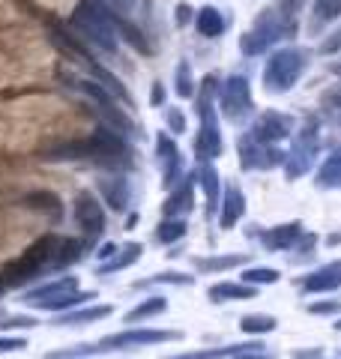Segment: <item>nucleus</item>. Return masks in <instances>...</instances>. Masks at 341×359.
Here are the masks:
<instances>
[{"label":"nucleus","mask_w":341,"mask_h":359,"mask_svg":"<svg viewBox=\"0 0 341 359\" xmlns=\"http://www.w3.org/2000/svg\"><path fill=\"white\" fill-rule=\"evenodd\" d=\"M156 156H159V168H162V183L168 189L177 186V180H183V156H180L174 138L168 132H159L156 138Z\"/></svg>","instance_id":"ddd939ff"},{"label":"nucleus","mask_w":341,"mask_h":359,"mask_svg":"<svg viewBox=\"0 0 341 359\" xmlns=\"http://www.w3.org/2000/svg\"><path fill=\"white\" fill-rule=\"evenodd\" d=\"M300 233H302V224L288 222V224H279V228H269L267 233H260V243H264L267 252H281V249H290L300 240Z\"/></svg>","instance_id":"a211bd4d"},{"label":"nucleus","mask_w":341,"mask_h":359,"mask_svg":"<svg viewBox=\"0 0 341 359\" xmlns=\"http://www.w3.org/2000/svg\"><path fill=\"white\" fill-rule=\"evenodd\" d=\"M141 252H144V245H141V243H126L123 249L114 252L111 261H105V264L96 269V276H111V273H120V269L132 266V264L141 257Z\"/></svg>","instance_id":"4be33fe9"},{"label":"nucleus","mask_w":341,"mask_h":359,"mask_svg":"<svg viewBox=\"0 0 341 359\" xmlns=\"http://www.w3.org/2000/svg\"><path fill=\"white\" fill-rule=\"evenodd\" d=\"M174 18H177V25H180V27H183V25H189V18H192V6H189V4H180V6H177V15H174Z\"/></svg>","instance_id":"37998d69"},{"label":"nucleus","mask_w":341,"mask_h":359,"mask_svg":"<svg viewBox=\"0 0 341 359\" xmlns=\"http://www.w3.org/2000/svg\"><path fill=\"white\" fill-rule=\"evenodd\" d=\"M174 90L180 99L195 96V78H192V66L186 60H180V66H177V87Z\"/></svg>","instance_id":"2f4dec72"},{"label":"nucleus","mask_w":341,"mask_h":359,"mask_svg":"<svg viewBox=\"0 0 341 359\" xmlns=\"http://www.w3.org/2000/svg\"><path fill=\"white\" fill-rule=\"evenodd\" d=\"M317 21H335L341 15V0H314Z\"/></svg>","instance_id":"f704fd0d"},{"label":"nucleus","mask_w":341,"mask_h":359,"mask_svg":"<svg viewBox=\"0 0 341 359\" xmlns=\"http://www.w3.org/2000/svg\"><path fill=\"white\" fill-rule=\"evenodd\" d=\"M195 177H198V183L203 186V195H207V210L213 212L215 207H219V171H215L213 165H203Z\"/></svg>","instance_id":"a878e982"},{"label":"nucleus","mask_w":341,"mask_h":359,"mask_svg":"<svg viewBox=\"0 0 341 359\" xmlns=\"http://www.w3.org/2000/svg\"><path fill=\"white\" fill-rule=\"evenodd\" d=\"M186 231H189L186 219H162V222H159V228H156V240L165 243V245H170V243L183 240Z\"/></svg>","instance_id":"c85d7f7f"},{"label":"nucleus","mask_w":341,"mask_h":359,"mask_svg":"<svg viewBox=\"0 0 341 359\" xmlns=\"http://www.w3.org/2000/svg\"><path fill=\"white\" fill-rule=\"evenodd\" d=\"M305 69V54L300 48H281L279 54H272L267 69H264V84L272 93H284L300 81V75Z\"/></svg>","instance_id":"423d86ee"},{"label":"nucleus","mask_w":341,"mask_h":359,"mask_svg":"<svg viewBox=\"0 0 341 359\" xmlns=\"http://www.w3.org/2000/svg\"><path fill=\"white\" fill-rule=\"evenodd\" d=\"M27 339H0V353H9V351H25Z\"/></svg>","instance_id":"58836bf2"},{"label":"nucleus","mask_w":341,"mask_h":359,"mask_svg":"<svg viewBox=\"0 0 341 359\" xmlns=\"http://www.w3.org/2000/svg\"><path fill=\"white\" fill-rule=\"evenodd\" d=\"M248 257L246 255H222V257H198L195 266L201 269V273H222V269H234L246 264Z\"/></svg>","instance_id":"bb28decb"},{"label":"nucleus","mask_w":341,"mask_h":359,"mask_svg":"<svg viewBox=\"0 0 341 359\" xmlns=\"http://www.w3.org/2000/svg\"><path fill=\"white\" fill-rule=\"evenodd\" d=\"M335 330H341V320H338V323H335Z\"/></svg>","instance_id":"09e8293b"},{"label":"nucleus","mask_w":341,"mask_h":359,"mask_svg":"<svg viewBox=\"0 0 341 359\" xmlns=\"http://www.w3.org/2000/svg\"><path fill=\"white\" fill-rule=\"evenodd\" d=\"M314 156H317V132H314V126H309L305 132H300V138L293 141L288 159H284V174H288V180H297L309 171L314 165Z\"/></svg>","instance_id":"9b49d317"},{"label":"nucleus","mask_w":341,"mask_h":359,"mask_svg":"<svg viewBox=\"0 0 341 359\" xmlns=\"http://www.w3.org/2000/svg\"><path fill=\"white\" fill-rule=\"evenodd\" d=\"M323 105H333V108H341V84H335L333 90L323 93Z\"/></svg>","instance_id":"a19ab883"},{"label":"nucleus","mask_w":341,"mask_h":359,"mask_svg":"<svg viewBox=\"0 0 341 359\" xmlns=\"http://www.w3.org/2000/svg\"><path fill=\"white\" fill-rule=\"evenodd\" d=\"M321 51L323 54H333V51H341V30L338 33H333V36H329L323 45H321Z\"/></svg>","instance_id":"79ce46f5"},{"label":"nucleus","mask_w":341,"mask_h":359,"mask_svg":"<svg viewBox=\"0 0 341 359\" xmlns=\"http://www.w3.org/2000/svg\"><path fill=\"white\" fill-rule=\"evenodd\" d=\"M114 309L111 306H87V309H75V311H63L54 318V327H84L93 320H105Z\"/></svg>","instance_id":"aec40b11"},{"label":"nucleus","mask_w":341,"mask_h":359,"mask_svg":"<svg viewBox=\"0 0 341 359\" xmlns=\"http://www.w3.org/2000/svg\"><path fill=\"white\" fill-rule=\"evenodd\" d=\"M69 25L81 33L87 42H93L96 48L114 54L117 51V25H114V13L105 0H78L72 9Z\"/></svg>","instance_id":"7ed1b4c3"},{"label":"nucleus","mask_w":341,"mask_h":359,"mask_svg":"<svg viewBox=\"0 0 341 359\" xmlns=\"http://www.w3.org/2000/svg\"><path fill=\"white\" fill-rule=\"evenodd\" d=\"M219 207H222L219 224H222V228H234V224L243 219V212H246V198L240 192V186H227L225 198L219 201Z\"/></svg>","instance_id":"6ab92c4d"},{"label":"nucleus","mask_w":341,"mask_h":359,"mask_svg":"<svg viewBox=\"0 0 341 359\" xmlns=\"http://www.w3.org/2000/svg\"><path fill=\"white\" fill-rule=\"evenodd\" d=\"M248 344H231V347H213V351H195V353H180V356H168V359H225V356H236L246 351Z\"/></svg>","instance_id":"7c9ffc66"},{"label":"nucleus","mask_w":341,"mask_h":359,"mask_svg":"<svg viewBox=\"0 0 341 359\" xmlns=\"http://www.w3.org/2000/svg\"><path fill=\"white\" fill-rule=\"evenodd\" d=\"M281 30H284V21L281 15L276 13V9H264V13L258 15L255 21V27L246 33V36L240 39V48L246 57H255V54H264L272 42H276L281 36Z\"/></svg>","instance_id":"0eeeda50"},{"label":"nucleus","mask_w":341,"mask_h":359,"mask_svg":"<svg viewBox=\"0 0 341 359\" xmlns=\"http://www.w3.org/2000/svg\"><path fill=\"white\" fill-rule=\"evenodd\" d=\"M195 174L192 177H183V183L174 186V192L168 195V201L162 204V212L165 219H183L192 212V207H195Z\"/></svg>","instance_id":"dca6fc26"},{"label":"nucleus","mask_w":341,"mask_h":359,"mask_svg":"<svg viewBox=\"0 0 341 359\" xmlns=\"http://www.w3.org/2000/svg\"><path fill=\"white\" fill-rule=\"evenodd\" d=\"M240 330L246 335H267L276 330V318H272V314H246L240 320Z\"/></svg>","instance_id":"c756f323"},{"label":"nucleus","mask_w":341,"mask_h":359,"mask_svg":"<svg viewBox=\"0 0 341 359\" xmlns=\"http://www.w3.org/2000/svg\"><path fill=\"white\" fill-rule=\"evenodd\" d=\"M240 162H243V168H248V171H255V168L267 171V168H276L281 162V153L272 147V144H260L252 138V135H246L240 141Z\"/></svg>","instance_id":"4468645a"},{"label":"nucleus","mask_w":341,"mask_h":359,"mask_svg":"<svg viewBox=\"0 0 341 359\" xmlns=\"http://www.w3.org/2000/svg\"><path fill=\"white\" fill-rule=\"evenodd\" d=\"M36 318H6V330H25V327H36Z\"/></svg>","instance_id":"ea45409f"},{"label":"nucleus","mask_w":341,"mask_h":359,"mask_svg":"<svg viewBox=\"0 0 341 359\" xmlns=\"http://www.w3.org/2000/svg\"><path fill=\"white\" fill-rule=\"evenodd\" d=\"M75 87L81 90V93H87L90 99H93V102L102 108V114L108 117V123L117 132H132V120L123 114V111L117 108V102H114V96L108 93L105 87H102L99 81H87V78H81V81H75Z\"/></svg>","instance_id":"f8f14e48"},{"label":"nucleus","mask_w":341,"mask_h":359,"mask_svg":"<svg viewBox=\"0 0 341 359\" xmlns=\"http://www.w3.org/2000/svg\"><path fill=\"white\" fill-rule=\"evenodd\" d=\"M213 93H215V78L207 75L201 81V96H198L201 132L195 138V153L201 162H210L222 153V132H219V117H215V108H213Z\"/></svg>","instance_id":"39448f33"},{"label":"nucleus","mask_w":341,"mask_h":359,"mask_svg":"<svg viewBox=\"0 0 341 359\" xmlns=\"http://www.w3.org/2000/svg\"><path fill=\"white\" fill-rule=\"evenodd\" d=\"M219 102H222V111L227 120H234V123L246 120L252 114V84H248L243 75L227 78L219 90Z\"/></svg>","instance_id":"6e6552de"},{"label":"nucleus","mask_w":341,"mask_h":359,"mask_svg":"<svg viewBox=\"0 0 341 359\" xmlns=\"http://www.w3.org/2000/svg\"><path fill=\"white\" fill-rule=\"evenodd\" d=\"M312 314H338L341 311V302L333 299V302H314V306H309Z\"/></svg>","instance_id":"4c0bfd02"},{"label":"nucleus","mask_w":341,"mask_h":359,"mask_svg":"<svg viewBox=\"0 0 341 359\" xmlns=\"http://www.w3.org/2000/svg\"><path fill=\"white\" fill-rule=\"evenodd\" d=\"M90 299H96V290H78V278L75 276H60L57 282H48L42 287L27 290L25 306L63 314L69 309H81L84 302H90Z\"/></svg>","instance_id":"20e7f679"},{"label":"nucleus","mask_w":341,"mask_h":359,"mask_svg":"<svg viewBox=\"0 0 341 359\" xmlns=\"http://www.w3.org/2000/svg\"><path fill=\"white\" fill-rule=\"evenodd\" d=\"M234 359H276V356H272V353H269V351H267V347L260 344V341H252V344L246 347V351H240V353H236Z\"/></svg>","instance_id":"c9c22d12"},{"label":"nucleus","mask_w":341,"mask_h":359,"mask_svg":"<svg viewBox=\"0 0 341 359\" xmlns=\"http://www.w3.org/2000/svg\"><path fill=\"white\" fill-rule=\"evenodd\" d=\"M150 102H153V105H162V102H165V87L159 84V81H156L153 90H150Z\"/></svg>","instance_id":"c03bdc74"},{"label":"nucleus","mask_w":341,"mask_h":359,"mask_svg":"<svg viewBox=\"0 0 341 359\" xmlns=\"http://www.w3.org/2000/svg\"><path fill=\"white\" fill-rule=\"evenodd\" d=\"M45 159H57V162H66V159H87V162H96L108 171H123V168L132 165V150L129 144L123 141L120 132H114L108 126H99L93 135H87L84 141H72V144H63L57 147L51 156Z\"/></svg>","instance_id":"f03ea898"},{"label":"nucleus","mask_w":341,"mask_h":359,"mask_svg":"<svg viewBox=\"0 0 341 359\" xmlns=\"http://www.w3.org/2000/svg\"><path fill=\"white\" fill-rule=\"evenodd\" d=\"M99 192L105 198V204L111 210L123 212L129 204V183L123 177H108V180H99Z\"/></svg>","instance_id":"412c9836"},{"label":"nucleus","mask_w":341,"mask_h":359,"mask_svg":"<svg viewBox=\"0 0 341 359\" xmlns=\"http://www.w3.org/2000/svg\"><path fill=\"white\" fill-rule=\"evenodd\" d=\"M75 222L81 228V237L93 245L105 233V210L96 201L93 192H78L75 195Z\"/></svg>","instance_id":"9d476101"},{"label":"nucleus","mask_w":341,"mask_h":359,"mask_svg":"<svg viewBox=\"0 0 341 359\" xmlns=\"http://www.w3.org/2000/svg\"><path fill=\"white\" fill-rule=\"evenodd\" d=\"M329 72H333V75H341V60H335V63H329Z\"/></svg>","instance_id":"49530a36"},{"label":"nucleus","mask_w":341,"mask_h":359,"mask_svg":"<svg viewBox=\"0 0 341 359\" xmlns=\"http://www.w3.org/2000/svg\"><path fill=\"white\" fill-rule=\"evenodd\" d=\"M87 249H90V243L84 237L75 240V237H60V233H42L36 243L27 245L25 255L4 266L0 282H4L6 290H18L42 276L78 264L87 255Z\"/></svg>","instance_id":"f257e3e1"},{"label":"nucleus","mask_w":341,"mask_h":359,"mask_svg":"<svg viewBox=\"0 0 341 359\" xmlns=\"http://www.w3.org/2000/svg\"><path fill=\"white\" fill-rule=\"evenodd\" d=\"M293 132V117L290 114H279V111H264L258 117L255 129H252V138L260 144H276L281 138H288Z\"/></svg>","instance_id":"2eb2a0df"},{"label":"nucleus","mask_w":341,"mask_h":359,"mask_svg":"<svg viewBox=\"0 0 341 359\" xmlns=\"http://www.w3.org/2000/svg\"><path fill=\"white\" fill-rule=\"evenodd\" d=\"M168 126H170V132L183 135V132H186V117H183V111H180V108H168Z\"/></svg>","instance_id":"e433bc0d"},{"label":"nucleus","mask_w":341,"mask_h":359,"mask_svg":"<svg viewBox=\"0 0 341 359\" xmlns=\"http://www.w3.org/2000/svg\"><path fill=\"white\" fill-rule=\"evenodd\" d=\"M0 294H6V287H4V282H0Z\"/></svg>","instance_id":"de8ad7c7"},{"label":"nucleus","mask_w":341,"mask_h":359,"mask_svg":"<svg viewBox=\"0 0 341 359\" xmlns=\"http://www.w3.org/2000/svg\"><path fill=\"white\" fill-rule=\"evenodd\" d=\"M114 252H117V245H114V243H105V245H102V249H99L96 255L102 257V264H105V261H111V257H114Z\"/></svg>","instance_id":"a18cd8bd"},{"label":"nucleus","mask_w":341,"mask_h":359,"mask_svg":"<svg viewBox=\"0 0 341 359\" xmlns=\"http://www.w3.org/2000/svg\"><path fill=\"white\" fill-rule=\"evenodd\" d=\"M243 282L246 285H276L279 282V273L276 269H269V266H252V269H246L243 273Z\"/></svg>","instance_id":"473e14b6"},{"label":"nucleus","mask_w":341,"mask_h":359,"mask_svg":"<svg viewBox=\"0 0 341 359\" xmlns=\"http://www.w3.org/2000/svg\"><path fill=\"white\" fill-rule=\"evenodd\" d=\"M195 27H198L201 36L215 39V36H222V30H225V18L215 6H203L198 13V18H195Z\"/></svg>","instance_id":"b1692460"},{"label":"nucleus","mask_w":341,"mask_h":359,"mask_svg":"<svg viewBox=\"0 0 341 359\" xmlns=\"http://www.w3.org/2000/svg\"><path fill=\"white\" fill-rule=\"evenodd\" d=\"M258 294L255 285H236V282H222L210 287V302H231V299H252Z\"/></svg>","instance_id":"5701e85b"},{"label":"nucleus","mask_w":341,"mask_h":359,"mask_svg":"<svg viewBox=\"0 0 341 359\" xmlns=\"http://www.w3.org/2000/svg\"><path fill=\"white\" fill-rule=\"evenodd\" d=\"M317 186L321 189H341V153L329 156L317 171Z\"/></svg>","instance_id":"cd10ccee"},{"label":"nucleus","mask_w":341,"mask_h":359,"mask_svg":"<svg viewBox=\"0 0 341 359\" xmlns=\"http://www.w3.org/2000/svg\"><path fill=\"white\" fill-rule=\"evenodd\" d=\"M195 278L183 276V273H159L153 278H144V282H135V287H153V285H192Z\"/></svg>","instance_id":"72a5a7b5"},{"label":"nucleus","mask_w":341,"mask_h":359,"mask_svg":"<svg viewBox=\"0 0 341 359\" xmlns=\"http://www.w3.org/2000/svg\"><path fill=\"white\" fill-rule=\"evenodd\" d=\"M168 309V299L165 297H150V299H144L138 302L132 311H126V323H141V320H150L156 318V314H162Z\"/></svg>","instance_id":"393cba45"},{"label":"nucleus","mask_w":341,"mask_h":359,"mask_svg":"<svg viewBox=\"0 0 341 359\" xmlns=\"http://www.w3.org/2000/svg\"><path fill=\"white\" fill-rule=\"evenodd\" d=\"M183 339L180 332L174 330H123V332H114L105 335L99 341L102 351H129V347H147V344H162V341H177Z\"/></svg>","instance_id":"1a4fd4ad"},{"label":"nucleus","mask_w":341,"mask_h":359,"mask_svg":"<svg viewBox=\"0 0 341 359\" xmlns=\"http://www.w3.org/2000/svg\"><path fill=\"white\" fill-rule=\"evenodd\" d=\"M302 287L309 294H329V290H338L341 287V261H333L321 269H314L312 276H305Z\"/></svg>","instance_id":"f3484780"}]
</instances>
